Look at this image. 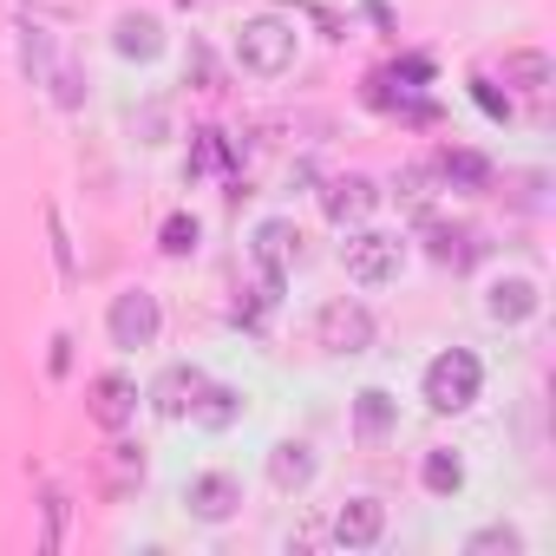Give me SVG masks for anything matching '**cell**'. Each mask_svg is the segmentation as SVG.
Wrapping results in <instances>:
<instances>
[{
    "instance_id": "cell-8",
    "label": "cell",
    "mask_w": 556,
    "mask_h": 556,
    "mask_svg": "<svg viewBox=\"0 0 556 556\" xmlns=\"http://www.w3.org/2000/svg\"><path fill=\"white\" fill-rule=\"evenodd\" d=\"M536 308H543V295H536L530 275H497V282L484 289V315H491L497 328H523Z\"/></svg>"
},
{
    "instance_id": "cell-19",
    "label": "cell",
    "mask_w": 556,
    "mask_h": 556,
    "mask_svg": "<svg viewBox=\"0 0 556 556\" xmlns=\"http://www.w3.org/2000/svg\"><path fill=\"white\" fill-rule=\"evenodd\" d=\"M465 556H523V536L510 523H484V530L465 536Z\"/></svg>"
},
{
    "instance_id": "cell-5",
    "label": "cell",
    "mask_w": 556,
    "mask_h": 556,
    "mask_svg": "<svg viewBox=\"0 0 556 556\" xmlns=\"http://www.w3.org/2000/svg\"><path fill=\"white\" fill-rule=\"evenodd\" d=\"M315 341H321L328 354H367V348H374V315H367V302H354V295L328 302V308L315 315Z\"/></svg>"
},
{
    "instance_id": "cell-12",
    "label": "cell",
    "mask_w": 556,
    "mask_h": 556,
    "mask_svg": "<svg viewBox=\"0 0 556 556\" xmlns=\"http://www.w3.org/2000/svg\"><path fill=\"white\" fill-rule=\"evenodd\" d=\"M268 484H275V491H308V484H315V445L282 439V445L268 452Z\"/></svg>"
},
{
    "instance_id": "cell-3",
    "label": "cell",
    "mask_w": 556,
    "mask_h": 556,
    "mask_svg": "<svg viewBox=\"0 0 556 556\" xmlns=\"http://www.w3.org/2000/svg\"><path fill=\"white\" fill-rule=\"evenodd\" d=\"M341 262H348V282L354 289H387V282H400V268H406V242L387 236V229H354V242L341 249Z\"/></svg>"
},
{
    "instance_id": "cell-13",
    "label": "cell",
    "mask_w": 556,
    "mask_h": 556,
    "mask_svg": "<svg viewBox=\"0 0 556 556\" xmlns=\"http://www.w3.org/2000/svg\"><path fill=\"white\" fill-rule=\"evenodd\" d=\"M112 47H118V60H157L164 53V21L157 14H118Z\"/></svg>"
},
{
    "instance_id": "cell-6",
    "label": "cell",
    "mask_w": 556,
    "mask_h": 556,
    "mask_svg": "<svg viewBox=\"0 0 556 556\" xmlns=\"http://www.w3.org/2000/svg\"><path fill=\"white\" fill-rule=\"evenodd\" d=\"M184 504H190L197 523H229L236 504H242V484H236L229 471H197V478L184 484Z\"/></svg>"
},
{
    "instance_id": "cell-7",
    "label": "cell",
    "mask_w": 556,
    "mask_h": 556,
    "mask_svg": "<svg viewBox=\"0 0 556 556\" xmlns=\"http://www.w3.org/2000/svg\"><path fill=\"white\" fill-rule=\"evenodd\" d=\"M255 262H262V275L268 282H282V275L295 268V255H302V229L289 223V216H268V223H255Z\"/></svg>"
},
{
    "instance_id": "cell-21",
    "label": "cell",
    "mask_w": 556,
    "mask_h": 556,
    "mask_svg": "<svg viewBox=\"0 0 556 556\" xmlns=\"http://www.w3.org/2000/svg\"><path fill=\"white\" fill-rule=\"evenodd\" d=\"M432 262H452V268L478 262V236L471 229H432Z\"/></svg>"
},
{
    "instance_id": "cell-14",
    "label": "cell",
    "mask_w": 556,
    "mask_h": 556,
    "mask_svg": "<svg viewBox=\"0 0 556 556\" xmlns=\"http://www.w3.org/2000/svg\"><path fill=\"white\" fill-rule=\"evenodd\" d=\"M197 387H203V374H197V367H164V374H157V387H151V413H157V419H184V413H190V400H197Z\"/></svg>"
},
{
    "instance_id": "cell-16",
    "label": "cell",
    "mask_w": 556,
    "mask_h": 556,
    "mask_svg": "<svg viewBox=\"0 0 556 556\" xmlns=\"http://www.w3.org/2000/svg\"><path fill=\"white\" fill-rule=\"evenodd\" d=\"M236 413H242V393L236 387H197V400H190V419L210 426V432L236 426Z\"/></svg>"
},
{
    "instance_id": "cell-4",
    "label": "cell",
    "mask_w": 556,
    "mask_h": 556,
    "mask_svg": "<svg viewBox=\"0 0 556 556\" xmlns=\"http://www.w3.org/2000/svg\"><path fill=\"white\" fill-rule=\"evenodd\" d=\"M105 334H112V348H125V354L151 348V341L164 334V308H157V295H144V289H125V295H112Z\"/></svg>"
},
{
    "instance_id": "cell-9",
    "label": "cell",
    "mask_w": 556,
    "mask_h": 556,
    "mask_svg": "<svg viewBox=\"0 0 556 556\" xmlns=\"http://www.w3.org/2000/svg\"><path fill=\"white\" fill-rule=\"evenodd\" d=\"M374 203H380L374 177H334V184L321 190V210H328L334 229H361V223L374 216Z\"/></svg>"
},
{
    "instance_id": "cell-2",
    "label": "cell",
    "mask_w": 556,
    "mask_h": 556,
    "mask_svg": "<svg viewBox=\"0 0 556 556\" xmlns=\"http://www.w3.org/2000/svg\"><path fill=\"white\" fill-rule=\"evenodd\" d=\"M426 406L432 413H465L471 400H478V387H484V367H478V354L471 348H445L432 367H426Z\"/></svg>"
},
{
    "instance_id": "cell-23",
    "label": "cell",
    "mask_w": 556,
    "mask_h": 556,
    "mask_svg": "<svg viewBox=\"0 0 556 556\" xmlns=\"http://www.w3.org/2000/svg\"><path fill=\"white\" fill-rule=\"evenodd\" d=\"M393 190H400V203H406L413 216H426V210H432V190H426V170H406V177H400Z\"/></svg>"
},
{
    "instance_id": "cell-1",
    "label": "cell",
    "mask_w": 556,
    "mask_h": 556,
    "mask_svg": "<svg viewBox=\"0 0 556 556\" xmlns=\"http://www.w3.org/2000/svg\"><path fill=\"white\" fill-rule=\"evenodd\" d=\"M295 47H302V34H295V21H282V14H255V21L236 27V60H242V73H255V79H282V73L295 66Z\"/></svg>"
},
{
    "instance_id": "cell-15",
    "label": "cell",
    "mask_w": 556,
    "mask_h": 556,
    "mask_svg": "<svg viewBox=\"0 0 556 556\" xmlns=\"http://www.w3.org/2000/svg\"><path fill=\"white\" fill-rule=\"evenodd\" d=\"M354 432H361V439L400 432V400H393L387 387H361V393H354Z\"/></svg>"
},
{
    "instance_id": "cell-10",
    "label": "cell",
    "mask_w": 556,
    "mask_h": 556,
    "mask_svg": "<svg viewBox=\"0 0 556 556\" xmlns=\"http://www.w3.org/2000/svg\"><path fill=\"white\" fill-rule=\"evenodd\" d=\"M380 536H387V504H380V497H348V504L334 510V543L374 549Z\"/></svg>"
},
{
    "instance_id": "cell-11",
    "label": "cell",
    "mask_w": 556,
    "mask_h": 556,
    "mask_svg": "<svg viewBox=\"0 0 556 556\" xmlns=\"http://www.w3.org/2000/svg\"><path fill=\"white\" fill-rule=\"evenodd\" d=\"M86 406H92V419H99L105 432H118V426L138 413V387H131L125 374H99V380L86 387Z\"/></svg>"
},
{
    "instance_id": "cell-22",
    "label": "cell",
    "mask_w": 556,
    "mask_h": 556,
    "mask_svg": "<svg viewBox=\"0 0 556 556\" xmlns=\"http://www.w3.org/2000/svg\"><path fill=\"white\" fill-rule=\"evenodd\" d=\"M504 79H517V92H543L549 86V60L543 53H510L504 60Z\"/></svg>"
},
{
    "instance_id": "cell-17",
    "label": "cell",
    "mask_w": 556,
    "mask_h": 556,
    "mask_svg": "<svg viewBox=\"0 0 556 556\" xmlns=\"http://www.w3.org/2000/svg\"><path fill=\"white\" fill-rule=\"evenodd\" d=\"M419 484H426L432 497H458V491H465V458H458V452H445V445H439V452H426Z\"/></svg>"
},
{
    "instance_id": "cell-18",
    "label": "cell",
    "mask_w": 556,
    "mask_h": 556,
    "mask_svg": "<svg viewBox=\"0 0 556 556\" xmlns=\"http://www.w3.org/2000/svg\"><path fill=\"white\" fill-rule=\"evenodd\" d=\"M439 177L458 184V190H484V184H491V164H484L478 151H445V157H439Z\"/></svg>"
},
{
    "instance_id": "cell-20",
    "label": "cell",
    "mask_w": 556,
    "mask_h": 556,
    "mask_svg": "<svg viewBox=\"0 0 556 556\" xmlns=\"http://www.w3.org/2000/svg\"><path fill=\"white\" fill-rule=\"evenodd\" d=\"M197 242H203V223H197V216H184V210L157 229V249H164V255H197Z\"/></svg>"
}]
</instances>
